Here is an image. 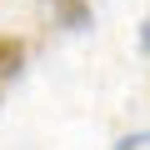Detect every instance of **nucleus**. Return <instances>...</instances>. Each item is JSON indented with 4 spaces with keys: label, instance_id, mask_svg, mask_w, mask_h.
Returning <instances> with one entry per match:
<instances>
[{
    "label": "nucleus",
    "instance_id": "1",
    "mask_svg": "<svg viewBox=\"0 0 150 150\" xmlns=\"http://www.w3.org/2000/svg\"><path fill=\"white\" fill-rule=\"evenodd\" d=\"M25 35H0V80H10V75H20L25 65Z\"/></svg>",
    "mask_w": 150,
    "mask_h": 150
},
{
    "label": "nucleus",
    "instance_id": "2",
    "mask_svg": "<svg viewBox=\"0 0 150 150\" xmlns=\"http://www.w3.org/2000/svg\"><path fill=\"white\" fill-rule=\"evenodd\" d=\"M55 10H60V25L65 30H80L90 20V5H85V0H55Z\"/></svg>",
    "mask_w": 150,
    "mask_h": 150
},
{
    "label": "nucleus",
    "instance_id": "3",
    "mask_svg": "<svg viewBox=\"0 0 150 150\" xmlns=\"http://www.w3.org/2000/svg\"><path fill=\"white\" fill-rule=\"evenodd\" d=\"M120 150H150V135H135V140H125Z\"/></svg>",
    "mask_w": 150,
    "mask_h": 150
},
{
    "label": "nucleus",
    "instance_id": "4",
    "mask_svg": "<svg viewBox=\"0 0 150 150\" xmlns=\"http://www.w3.org/2000/svg\"><path fill=\"white\" fill-rule=\"evenodd\" d=\"M140 50L150 55V15H145V25H140Z\"/></svg>",
    "mask_w": 150,
    "mask_h": 150
},
{
    "label": "nucleus",
    "instance_id": "5",
    "mask_svg": "<svg viewBox=\"0 0 150 150\" xmlns=\"http://www.w3.org/2000/svg\"><path fill=\"white\" fill-rule=\"evenodd\" d=\"M50 5H55V0H50Z\"/></svg>",
    "mask_w": 150,
    "mask_h": 150
}]
</instances>
